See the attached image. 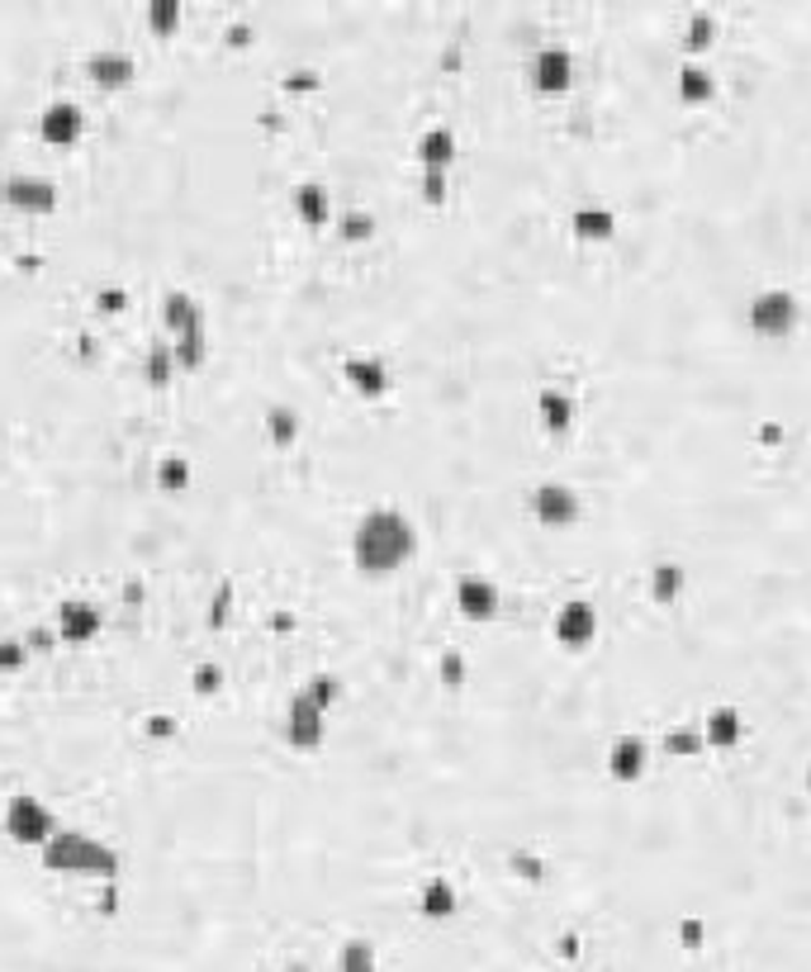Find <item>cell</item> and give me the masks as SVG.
<instances>
[{"instance_id": "obj_1", "label": "cell", "mask_w": 811, "mask_h": 972, "mask_svg": "<svg viewBox=\"0 0 811 972\" xmlns=\"http://www.w3.org/2000/svg\"><path fill=\"white\" fill-rule=\"evenodd\" d=\"M351 555L361 570L370 574H394L403 560L418 555V527L409 512H399L394 503H376L361 512L357 532H351Z\"/></svg>"}, {"instance_id": "obj_2", "label": "cell", "mask_w": 811, "mask_h": 972, "mask_svg": "<svg viewBox=\"0 0 811 972\" xmlns=\"http://www.w3.org/2000/svg\"><path fill=\"white\" fill-rule=\"evenodd\" d=\"M43 863L52 873H86V878H114L119 873V850L110 840L91 835L81 825H58L52 840L43 844Z\"/></svg>"}, {"instance_id": "obj_3", "label": "cell", "mask_w": 811, "mask_h": 972, "mask_svg": "<svg viewBox=\"0 0 811 972\" xmlns=\"http://www.w3.org/2000/svg\"><path fill=\"white\" fill-rule=\"evenodd\" d=\"M332 698H338V679L332 674H313L294 688V698L286 702V740L290 745H299V750L323 745Z\"/></svg>"}, {"instance_id": "obj_4", "label": "cell", "mask_w": 811, "mask_h": 972, "mask_svg": "<svg viewBox=\"0 0 811 972\" xmlns=\"http://www.w3.org/2000/svg\"><path fill=\"white\" fill-rule=\"evenodd\" d=\"M52 830H58V816H52V806L43 798H33V792H10L6 802V835L14 844H43L52 840Z\"/></svg>"}, {"instance_id": "obj_5", "label": "cell", "mask_w": 811, "mask_h": 972, "mask_svg": "<svg viewBox=\"0 0 811 972\" xmlns=\"http://www.w3.org/2000/svg\"><path fill=\"white\" fill-rule=\"evenodd\" d=\"M750 328L764 332V338H783V332L798 328V294L792 290H760L750 299Z\"/></svg>"}, {"instance_id": "obj_6", "label": "cell", "mask_w": 811, "mask_h": 972, "mask_svg": "<svg viewBox=\"0 0 811 972\" xmlns=\"http://www.w3.org/2000/svg\"><path fill=\"white\" fill-rule=\"evenodd\" d=\"M0 194L14 204V209H29V214H48L52 204H58V181L43 171H10L6 181H0Z\"/></svg>"}, {"instance_id": "obj_7", "label": "cell", "mask_w": 811, "mask_h": 972, "mask_svg": "<svg viewBox=\"0 0 811 972\" xmlns=\"http://www.w3.org/2000/svg\"><path fill=\"white\" fill-rule=\"evenodd\" d=\"M532 512H537L545 527H570L579 512H584V503H579V489H574V484L545 480V484H537V493H532Z\"/></svg>"}, {"instance_id": "obj_8", "label": "cell", "mask_w": 811, "mask_h": 972, "mask_svg": "<svg viewBox=\"0 0 811 972\" xmlns=\"http://www.w3.org/2000/svg\"><path fill=\"white\" fill-rule=\"evenodd\" d=\"M499 603H503V589H499V579H489L484 570H465L455 579V608L465 617H493Z\"/></svg>"}, {"instance_id": "obj_9", "label": "cell", "mask_w": 811, "mask_h": 972, "mask_svg": "<svg viewBox=\"0 0 811 972\" xmlns=\"http://www.w3.org/2000/svg\"><path fill=\"white\" fill-rule=\"evenodd\" d=\"M551 631H555L560 645H589L598 635V608L589 603V598H570V603L555 608Z\"/></svg>"}, {"instance_id": "obj_10", "label": "cell", "mask_w": 811, "mask_h": 972, "mask_svg": "<svg viewBox=\"0 0 811 972\" xmlns=\"http://www.w3.org/2000/svg\"><path fill=\"white\" fill-rule=\"evenodd\" d=\"M81 129H86V110H81L77 100L58 96V100H48V104H43V114H39V133H43V143H77Z\"/></svg>"}, {"instance_id": "obj_11", "label": "cell", "mask_w": 811, "mask_h": 972, "mask_svg": "<svg viewBox=\"0 0 811 972\" xmlns=\"http://www.w3.org/2000/svg\"><path fill=\"white\" fill-rule=\"evenodd\" d=\"M104 627V608L96 598H62L58 603V635L62 641H91Z\"/></svg>"}, {"instance_id": "obj_12", "label": "cell", "mask_w": 811, "mask_h": 972, "mask_svg": "<svg viewBox=\"0 0 811 972\" xmlns=\"http://www.w3.org/2000/svg\"><path fill=\"white\" fill-rule=\"evenodd\" d=\"M532 81L537 91H565L574 81V52L565 43H541L532 58Z\"/></svg>"}, {"instance_id": "obj_13", "label": "cell", "mask_w": 811, "mask_h": 972, "mask_svg": "<svg viewBox=\"0 0 811 972\" xmlns=\"http://www.w3.org/2000/svg\"><path fill=\"white\" fill-rule=\"evenodd\" d=\"M86 72H91L100 86H123L133 77V52L114 48V43H100V48L86 52Z\"/></svg>"}, {"instance_id": "obj_14", "label": "cell", "mask_w": 811, "mask_h": 972, "mask_svg": "<svg viewBox=\"0 0 811 972\" xmlns=\"http://www.w3.org/2000/svg\"><path fill=\"white\" fill-rule=\"evenodd\" d=\"M162 318H167L171 338H181V332H204V304L190 290H167L162 294Z\"/></svg>"}, {"instance_id": "obj_15", "label": "cell", "mask_w": 811, "mask_h": 972, "mask_svg": "<svg viewBox=\"0 0 811 972\" xmlns=\"http://www.w3.org/2000/svg\"><path fill=\"white\" fill-rule=\"evenodd\" d=\"M645 740L641 735H617L612 740V750H608V769H612V778H622V783H631V778H641V769H645Z\"/></svg>"}, {"instance_id": "obj_16", "label": "cell", "mask_w": 811, "mask_h": 972, "mask_svg": "<svg viewBox=\"0 0 811 972\" xmlns=\"http://www.w3.org/2000/svg\"><path fill=\"white\" fill-rule=\"evenodd\" d=\"M740 735H745V721H740V712H735V707H712V712H708V721H702V745L731 750Z\"/></svg>"}, {"instance_id": "obj_17", "label": "cell", "mask_w": 811, "mask_h": 972, "mask_svg": "<svg viewBox=\"0 0 811 972\" xmlns=\"http://www.w3.org/2000/svg\"><path fill=\"white\" fill-rule=\"evenodd\" d=\"M451 152H455V133L447 129V123H432V129L418 138L422 171H447V167H451Z\"/></svg>"}, {"instance_id": "obj_18", "label": "cell", "mask_w": 811, "mask_h": 972, "mask_svg": "<svg viewBox=\"0 0 811 972\" xmlns=\"http://www.w3.org/2000/svg\"><path fill=\"white\" fill-rule=\"evenodd\" d=\"M294 209L304 223H328L332 219V190H323L319 181H299L294 186Z\"/></svg>"}, {"instance_id": "obj_19", "label": "cell", "mask_w": 811, "mask_h": 972, "mask_svg": "<svg viewBox=\"0 0 811 972\" xmlns=\"http://www.w3.org/2000/svg\"><path fill=\"white\" fill-rule=\"evenodd\" d=\"M342 370H347V380L357 384L361 394H380V389L390 384V370H384L380 357H347Z\"/></svg>"}, {"instance_id": "obj_20", "label": "cell", "mask_w": 811, "mask_h": 972, "mask_svg": "<svg viewBox=\"0 0 811 972\" xmlns=\"http://www.w3.org/2000/svg\"><path fill=\"white\" fill-rule=\"evenodd\" d=\"M537 409H541V418H545V428L565 432L570 422H574V394H570V389H560V384H545L541 399H537Z\"/></svg>"}, {"instance_id": "obj_21", "label": "cell", "mask_w": 811, "mask_h": 972, "mask_svg": "<svg viewBox=\"0 0 811 972\" xmlns=\"http://www.w3.org/2000/svg\"><path fill=\"white\" fill-rule=\"evenodd\" d=\"M418 906H422V915H451L455 911V882L447 873H432L428 882H422Z\"/></svg>"}, {"instance_id": "obj_22", "label": "cell", "mask_w": 811, "mask_h": 972, "mask_svg": "<svg viewBox=\"0 0 811 972\" xmlns=\"http://www.w3.org/2000/svg\"><path fill=\"white\" fill-rule=\"evenodd\" d=\"M712 91H717V77H712L702 62H683V67H679V96L689 100V104L712 100Z\"/></svg>"}, {"instance_id": "obj_23", "label": "cell", "mask_w": 811, "mask_h": 972, "mask_svg": "<svg viewBox=\"0 0 811 972\" xmlns=\"http://www.w3.org/2000/svg\"><path fill=\"white\" fill-rule=\"evenodd\" d=\"M338 972H380L376 944L361 940V934H351V940L342 944V953H338Z\"/></svg>"}, {"instance_id": "obj_24", "label": "cell", "mask_w": 811, "mask_h": 972, "mask_svg": "<svg viewBox=\"0 0 811 972\" xmlns=\"http://www.w3.org/2000/svg\"><path fill=\"white\" fill-rule=\"evenodd\" d=\"M570 223H574V233H579V238H608L612 228H617L612 209H603V204H579Z\"/></svg>"}, {"instance_id": "obj_25", "label": "cell", "mask_w": 811, "mask_h": 972, "mask_svg": "<svg viewBox=\"0 0 811 972\" xmlns=\"http://www.w3.org/2000/svg\"><path fill=\"white\" fill-rule=\"evenodd\" d=\"M650 593H655L660 603H674V598L683 593V564L660 560L655 570H650Z\"/></svg>"}, {"instance_id": "obj_26", "label": "cell", "mask_w": 811, "mask_h": 972, "mask_svg": "<svg viewBox=\"0 0 811 972\" xmlns=\"http://www.w3.org/2000/svg\"><path fill=\"white\" fill-rule=\"evenodd\" d=\"M157 484L171 489V493H176V489H186V484H190V461H186V455L167 451L162 461H157Z\"/></svg>"}, {"instance_id": "obj_27", "label": "cell", "mask_w": 811, "mask_h": 972, "mask_svg": "<svg viewBox=\"0 0 811 972\" xmlns=\"http://www.w3.org/2000/svg\"><path fill=\"white\" fill-rule=\"evenodd\" d=\"M143 370H148V380H152V384H167V380H171V370H176V351H171V342H152V347H148Z\"/></svg>"}, {"instance_id": "obj_28", "label": "cell", "mask_w": 811, "mask_h": 972, "mask_svg": "<svg viewBox=\"0 0 811 972\" xmlns=\"http://www.w3.org/2000/svg\"><path fill=\"white\" fill-rule=\"evenodd\" d=\"M171 351H176V365H200L209 357V342H204V332H181V338H171Z\"/></svg>"}, {"instance_id": "obj_29", "label": "cell", "mask_w": 811, "mask_h": 972, "mask_svg": "<svg viewBox=\"0 0 811 972\" xmlns=\"http://www.w3.org/2000/svg\"><path fill=\"white\" fill-rule=\"evenodd\" d=\"M148 24L157 33L176 29V24H181V0H152V6H148Z\"/></svg>"}, {"instance_id": "obj_30", "label": "cell", "mask_w": 811, "mask_h": 972, "mask_svg": "<svg viewBox=\"0 0 811 972\" xmlns=\"http://www.w3.org/2000/svg\"><path fill=\"white\" fill-rule=\"evenodd\" d=\"M24 660H29L24 635H0V674H10V669H20Z\"/></svg>"}, {"instance_id": "obj_31", "label": "cell", "mask_w": 811, "mask_h": 972, "mask_svg": "<svg viewBox=\"0 0 811 972\" xmlns=\"http://www.w3.org/2000/svg\"><path fill=\"white\" fill-rule=\"evenodd\" d=\"M712 33H717L712 10H698L693 20H689V43H693V48H708V43H712Z\"/></svg>"}, {"instance_id": "obj_32", "label": "cell", "mask_w": 811, "mask_h": 972, "mask_svg": "<svg viewBox=\"0 0 811 972\" xmlns=\"http://www.w3.org/2000/svg\"><path fill=\"white\" fill-rule=\"evenodd\" d=\"M664 745L674 750V754H693V750L702 745V731H689V727H683V731H669Z\"/></svg>"}, {"instance_id": "obj_33", "label": "cell", "mask_w": 811, "mask_h": 972, "mask_svg": "<svg viewBox=\"0 0 811 972\" xmlns=\"http://www.w3.org/2000/svg\"><path fill=\"white\" fill-rule=\"evenodd\" d=\"M294 432H299L294 413H290V409H271V437H276V441H290Z\"/></svg>"}, {"instance_id": "obj_34", "label": "cell", "mask_w": 811, "mask_h": 972, "mask_svg": "<svg viewBox=\"0 0 811 972\" xmlns=\"http://www.w3.org/2000/svg\"><path fill=\"white\" fill-rule=\"evenodd\" d=\"M422 186H428V194H442V186H447V171H422Z\"/></svg>"}, {"instance_id": "obj_35", "label": "cell", "mask_w": 811, "mask_h": 972, "mask_svg": "<svg viewBox=\"0 0 811 972\" xmlns=\"http://www.w3.org/2000/svg\"><path fill=\"white\" fill-rule=\"evenodd\" d=\"M683 940L698 944V940H702V925H698V921H683Z\"/></svg>"}, {"instance_id": "obj_36", "label": "cell", "mask_w": 811, "mask_h": 972, "mask_svg": "<svg viewBox=\"0 0 811 972\" xmlns=\"http://www.w3.org/2000/svg\"><path fill=\"white\" fill-rule=\"evenodd\" d=\"M807 783H811V773H807Z\"/></svg>"}]
</instances>
